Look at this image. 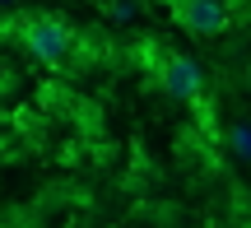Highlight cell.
I'll use <instances>...</instances> for the list:
<instances>
[{"instance_id": "1", "label": "cell", "mask_w": 251, "mask_h": 228, "mask_svg": "<svg viewBox=\"0 0 251 228\" xmlns=\"http://www.w3.org/2000/svg\"><path fill=\"white\" fill-rule=\"evenodd\" d=\"M24 47L37 56L42 65H61L75 47V28L65 19H51V14H37L24 24Z\"/></svg>"}, {"instance_id": "3", "label": "cell", "mask_w": 251, "mask_h": 228, "mask_svg": "<svg viewBox=\"0 0 251 228\" xmlns=\"http://www.w3.org/2000/svg\"><path fill=\"white\" fill-rule=\"evenodd\" d=\"M158 84L172 93V98H181V102H200V93H205L200 65L186 61V56H163V65H158Z\"/></svg>"}, {"instance_id": "2", "label": "cell", "mask_w": 251, "mask_h": 228, "mask_svg": "<svg viewBox=\"0 0 251 228\" xmlns=\"http://www.w3.org/2000/svg\"><path fill=\"white\" fill-rule=\"evenodd\" d=\"M172 14L186 33L196 37H214L228 28V0H172Z\"/></svg>"}, {"instance_id": "4", "label": "cell", "mask_w": 251, "mask_h": 228, "mask_svg": "<svg viewBox=\"0 0 251 228\" xmlns=\"http://www.w3.org/2000/svg\"><path fill=\"white\" fill-rule=\"evenodd\" d=\"M247 84H251V75H247Z\"/></svg>"}]
</instances>
